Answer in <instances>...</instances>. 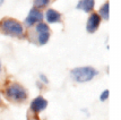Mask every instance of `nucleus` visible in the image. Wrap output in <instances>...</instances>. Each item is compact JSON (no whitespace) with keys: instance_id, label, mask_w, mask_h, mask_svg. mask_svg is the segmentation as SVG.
Wrapping results in <instances>:
<instances>
[{"instance_id":"obj_10","label":"nucleus","mask_w":121,"mask_h":120,"mask_svg":"<svg viewBox=\"0 0 121 120\" xmlns=\"http://www.w3.org/2000/svg\"><path fill=\"white\" fill-rule=\"evenodd\" d=\"M97 15L100 16V18H103L105 21L109 19V15H110V2L109 1H106L105 4L101 7Z\"/></svg>"},{"instance_id":"obj_16","label":"nucleus","mask_w":121,"mask_h":120,"mask_svg":"<svg viewBox=\"0 0 121 120\" xmlns=\"http://www.w3.org/2000/svg\"><path fill=\"white\" fill-rule=\"evenodd\" d=\"M0 104H1V94H0Z\"/></svg>"},{"instance_id":"obj_8","label":"nucleus","mask_w":121,"mask_h":120,"mask_svg":"<svg viewBox=\"0 0 121 120\" xmlns=\"http://www.w3.org/2000/svg\"><path fill=\"white\" fill-rule=\"evenodd\" d=\"M45 19L48 21L49 24L60 23L61 22V14L59 11L54 10V9H48L47 13H45Z\"/></svg>"},{"instance_id":"obj_12","label":"nucleus","mask_w":121,"mask_h":120,"mask_svg":"<svg viewBox=\"0 0 121 120\" xmlns=\"http://www.w3.org/2000/svg\"><path fill=\"white\" fill-rule=\"evenodd\" d=\"M109 95H110V91H109V89H104V91L101 93L100 101H101V102H104V101H106V100L109 99Z\"/></svg>"},{"instance_id":"obj_11","label":"nucleus","mask_w":121,"mask_h":120,"mask_svg":"<svg viewBox=\"0 0 121 120\" xmlns=\"http://www.w3.org/2000/svg\"><path fill=\"white\" fill-rule=\"evenodd\" d=\"M51 0H34V8H44L45 6H48L50 4Z\"/></svg>"},{"instance_id":"obj_7","label":"nucleus","mask_w":121,"mask_h":120,"mask_svg":"<svg viewBox=\"0 0 121 120\" xmlns=\"http://www.w3.org/2000/svg\"><path fill=\"white\" fill-rule=\"evenodd\" d=\"M101 24V18L100 16L97 15V14H92V15L88 17V19H87V24H86V30L88 33H94L96 32V30L99 28Z\"/></svg>"},{"instance_id":"obj_9","label":"nucleus","mask_w":121,"mask_h":120,"mask_svg":"<svg viewBox=\"0 0 121 120\" xmlns=\"http://www.w3.org/2000/svg\"><path fill=\"white\" fill-rule=\"evenodd\" d=\"M94 5H95V0H79L76 8L85 11V13H90L94 8Z\"/></svg>"},{"instance_id":"obj_1","label":"nucleus","mask_w":121,"mask_h":120,"mask_svg":"<svg viewBox=\"0 0 121 120\" xmlns=\"http://www.w3.org/2000/svg\"><path fill=\"white\" fill-rule=\"evenodd\" d=\"M0 31L9 36L21 37L24 33V27L14 18H4L0 21Z\"/></svg>"},{"instance_id":"obj_4","label":"nucleus","mask_w":121,"mask_h":120,"mask_svg":"<svg viewBox=\"0 0 121 120\" xmlns=\"http://www.w3.org/2000/svg\"><path fill=\"white\" fill-rule=\"evenodd\" d=\"M35 34H36V42L40 45H44L50 39V28L44 23H39L35 26Z\"/></svg>"},{"instance_id":"obj_15","label":"nucleus","mask_w":121,"mask_h":120,"mask_svg":"<svg viewBox=\"0 0 121 120\" xmlns=\"http://www.w3.org/2000/svg\"><path fill=\"white\" fill-rule=\"evenodd\" d=\"M4 1H5V0H0V6L2 5V4H4Z\"/></svg>"},{"instance_id":"obj_13","label":"nucleus","mask_w":121,"mask_h":120,"mask_svg":"<svg viewBox=\"0 0 121 120\" xmlns=\"http://www.w3.org/2000/svg\"><path fill=\"white\" fill-rule=\"evenodd\" d=\"M39 77H40V80H41V82H43L45 85H47V84H49V79H48V77L44 75V74H40V76H39Z\"/></svg>"},{"instance_id":"obj_3","label":"nucleus","mask_w":121,"mask_h":120,"mask_svg":"<svg viewBox=\"0 0 121 120\" xmlns=\"http://www.w3.org/2000/svg\"><path fill=\"white\" fill-rule=\"evenodd\" d=\"M6 99L11 101V102H16V103H21V102H25L27 100V91L24 86H22L21 84L13 83L10 84L5 92Z\"/></svg>"},{"instance_id":"obj_6","label":"nucleus","mask_w":121,"mask_h":120,"mask_svg":"<svg viewBox=\"0 0 121 120\" xmlns=\"http://www.w3.org/2000/svg\"><path fill=\"white\" fill-rule=\"evenodd\" d=\"M43 19V15L42 13L36 9V8H32L30 13H28V15L27 17L25 18V25L26 26H33L35 23H41Z\"/></svg>"},{"instance_id":"obj_14","label":"nucleus","mask_w":121,"mask_h":120,"mask_svg":"<svg viewBox=\"0 0 121 120\" xmlns=\"http://www.w3.org/2000/svg\"><path fill=\"white\" fill-rule=\"evenodd\" d=\"M1 70H2V67H1V61H0V74H1Z\"/></svg>"},{"instance_id":"obj_5","label":"nucleus","mask_w":121,"mask_h":120,"mask_svg":"<svg viewBox=\"0 0 121 120\" xmlns=\"http://www.w3.org/2000/svg\"><path fill=\"white\" fill-rule=\"evenodd\" d=\"M47 107H48V101L43 98L42 95H39L35 99H33V101L31 102L30 109H31V111L34 115H37V113L44 111L47 109Z\"/></svg>"},{"instance_id":"obj_2","label":"nucleus","mask_w":121,"mask_h":120,"mask_svg":"<svg viewBox=\"0 0 121 120\" xmlns=\"http://www.w3.org/2000/svg\"><path fill=\"white\" fill-rule=\"evenodd\" d=\"M97 74L99 71L94 67L85 66V67L74 68L70 71V77L73 78V80L77 82V83H86V82L92 80L95 76H97Z\"/></svg>"}]
</instances>
